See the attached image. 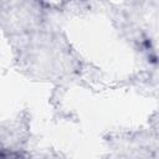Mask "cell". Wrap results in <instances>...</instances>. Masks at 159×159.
Listing matches in <instances>:
<instances>
[{
	"mask_svg": "<svg viewBox=\"0 0 159 159\" xmlns=\"http://www.w3.org/2000/svg\"><path fill=\"white\" fill-rule=\"evenodd\" d=\"M0 159H26V157L19 152H9L0 149Z\"/></svg>",
	"mask_w": 159,
	"mask_h": 159,
	"instance_id": "obj_1",
	"label": "cell"
}]
</instances>
